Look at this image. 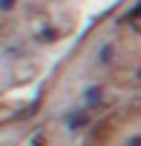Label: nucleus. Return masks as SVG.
I'll return each mask as SVG.
<instances>
[{
  "mask_svg": "<svg viewBox=\"0 0 141 146\" xmlns=\"http://www.w3.org/2000/svg\"><path fill=\"white\" fill-rule=\"evenodd\" d=\"M84 123H87V115H81V112L66 117V126H69V129H78V126H84Z\"/></svg>",
  "mask_w": 141,
  "mask_h": 146,
  "instance_id": "1",
  "label": "nucleus"
},
{
  "mask_svg": "<svg viewBox=\"0 0 141 146\" xmlns=\"http://www.w3.org/2000/svg\"><path fill=\"white\" fill-rule=\"evenodd\" d=\"M101 100V89H89L87 92V103H98Z\"/></svg>",
  "mask_w": 141,
  "mask_h": 146,
  "instance_id": "2",
  "label": "nucleus"
},
{
  "mask_svg": "<svg viewBox=\"0 0 141 146\" xmlns=\"http://www.w3.org/2000/svg\"><path fill=\"white\" fill-rule=\"evenodd\" d=\"M15 6V0H0V9H12Z\"/></svg>",
  "mask_w": 141,
  "mask_h": 146,
  "instance_id": "3",
  "label": "nucleus"
}]
</instances>
